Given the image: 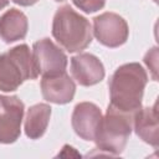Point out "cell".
<instances>
[{
    "mask_svg": "<svg viewBox=\"0 0 159 159\" xmlns=\"http://www.w3.org/2000/svg\"><path fill=\"white\" fill-rule=\"evenodd\" d=\"M147 82L148 75L139 63L130 62L119 66L109 80V104L135 114L142 108Z\"/></svg>",
    "mask_w": 159,
    "mask_h": 159,
    "instance_id": "6da1fadb",
    "label": "cell"
},
{
    "mask_svg": "<svg viewBox=\"0 0 159 159\" xmlns=\"http://www.w3.org/2000/svg\"><path fill=\"white\" fill-rule=\"evenodd\" d=\"M52 36L68 52H80L92 42L89 21L70 5L57 9L52 21Z\"/></svg>",
    "mask_w": 159,
    "mask_h": 159,
    "instance_id": "7a4b0ae2",
    "label": "cell"
},
{
    "mask_svg": "<svg viewBox=\"0 0 159 159\" xmlns=\"http://www.w3.org/2000/svg\"><path fill=\"white\" fill-rule=\"evenodd\" d=\"M134 116L108 104L94 139L97 149L107 154L119 155L124 150L133 130Z\"/></svg>",
    "mask_w": 159,
    "mask_h": 159,
    "instance_id": "3957f363",
    "label": "cell"
},
{
    "mask_svg": "<svg viewBox=\"0 0 159 159\" xmlns=\"http://www.w3.org/2000/svg\"><path fill=\"white\" fill-rule=\"evenodd\" d=\"M39 76L37 67L30 47L17 45L0 55V91H16L25 81Z\"/></svg>",
    "mask_w": 159,
    "mask_h": 159,
    "instance_id": "277c9868",
    "label": "cell"
},
{
    "mask_svg": "<svg viewBox=\"0 0 159 159\" xmlns=\"http://www.w3.org/2000/svg\"><path fill=\"white\" fill-rule=\"evenodd\" d=\"M94 37L107 47H119L128 40L129 29L127 21L114 12H103L93 19Z\"/></svg>",
    "mask_w": 159,
    "mask_h": 159,
    "instance_id": "5b68a950",
    "label": "cell"
},
{
    "mask_svg": "<svg viewBox=\"0 0 159 159\" xmlns=\"http://www.w3.org/2000/svg\"><path fill=\"white\" fill-rule=\"evenodd\" d=\"M24 103L16 96L0 94V143L10 144L19 139L24 117Z\"/></svg>",
    "mask_w": 159,
    "mask_h": 159,
    "instance_id": "8992f818",
    "label": "cell"
},
{
    "mask_svg": "<svg viewBox=\"0 0 159 159\" xmlns=\"http://www.w3.org/2000/svg\"><path fill=\"white\" fill-rule=\"evenodd\" d=\"M32 56L39 75L48 76L66 71L67 56L50 39H41L32 46Z\"/></svg>",
    "mask_w": 159,
    "mask_h": 159,
    "instance_id": "52a82bcc",
    "label": "cell"
},
{
    "mask_svg": "<svg viewBox=\"0 0 159 159\" xmlns=\"http://www.w3.org/2000/svg\"><path fill=\"white\" fill-rule=\"evenodd\" d=\"M102 118L99 107L91 102H81L75 107L72 113L73 130L80 138L92 142L96 139Z\"/></svg>",
    "mask_w": 159,
    "mask_h": 159,
    "instance_id": "ba28073f",
    "label": "cell"
},
{
    "mask_svg": "<svg viewBox=\"0 0 159 159\" xmlns=\"http://www.w3.org/2000/svg\"><path fill=\"white\" fill-rule=\"evenodd\" d=\"M41 92L42 97L51 103L66 104L70 103L76 92V84L73 80L66 73V71L42 76L41 80Z\"/></svg>",
    "mask_w": 159,
    "mask_h": 159,
    "instance_id": "9c48e42d",
    "label": "cell"
},
{
    "mask_svg": "<svg viewBox=\"0 0 159 159\" xmlns=\"http://www.w3.org/2000/svg\"><path fill=\"white\" fill-rule=\"evenodd\" d=\"M71 73L78 84L89 87L104 78V66L92 53H78L71 58Z\"/></svg>",
    "mask_w": 159,
    "mask_h": 159,
    "instance_id": "30bf717a",
    "label": "cell"
},
{
    "mask_svg": "<svg viewBox=\"0 0 159 159\" xmlns=\"http://www.w3.org/2000/svg\"><path fill=\"white\" fill-rule=\"evenodd\" d=\"M133 129L137 135L149 145L158 148L159 143V129H158V111L157 103L153 107L140 108L135 116L133 122Z\"/></svg>",
    "mask_w": 159,
    "mask_h": 159,
    "instance_id": "8fae6325",
    "label": "cell"
},
{
    "mask_svg": "<svg viewBox=\"0 0 159 159\" xmlns=\"http://www.w3.org/2000/svg\"><path fill=\"white\" fill-rule=\"evenodd\" d=\"M27 17L17 9H10L0 16V37L6 43L22 40L27 34Z\"/></svg>",
    "mask_w": 159,
    "mask_h": 159,
    "instance_id": "7c38bea8",
    "label": "cell"
},
{
    "mask_svg": "<svg viewBox=\"0 0 159 159\" xmlns=\"http://www.w3.org/2000/svg\"><path fill=\"white\" fill-rule=\"evenodd\" d=\"M51 117V107L46 103H37L31 106L25 117V134L30 139L41 138L48 125Z\"/></svg>",
    "mask_w": 159,
    "mask_h": 159,
    "instance_id": "4fadbf2b",
    "label": "cell"
},
{
    "mask_svg": "<svg viewBox=\"0 0 159 159\" xmlns=\"http://www.w3.org/2000/svg\"><path fill=\"white\" fill-rule=\"evenodd\" d=\"M72 1L76 7H78L80 10H82L87 14L96 12V11L103 9L106 5V0H72Z\"/></svg>",
    "mask_w": 159,
    "mask_h": 159,
    "instance_id": "5bb4252c",
    "label": "cell"
},
{
    "mask_svg": "<svg viewBox=\"0 0 159 159\" xmlns=\"http://www.w3.org/2000/svg\"><path fill=\"white\" fill-rule=\"evenodd\" d=\"M145 65L149 67V70L153 72V80L157 81V63H158V48L153 47L149 50L144 57Z\"/></svg>",
    "mask_w": 159,
    "mask_h": 159,
    "instance_id": "9a60e30c",
    "label": "cell"
},
{
    "mask_svg": "<svg viewBox=\"0 0 159 159\" xmlns=\"http://www.w3.org/2000/svg\"><path fill=\"white\" fill-rule=\"evenodd\" d=\"M11 1H14L15 4L21 5V6H31V5L36 4L39 0H11Z\"/></svg>",
    "mask_w": 159,
    "mask_h": 159,
    "instance_id": "2e32d148",
    "label": "cell"
},
{
    "mask_svg": "<svg viewBox=\"0 0 159 159\" xmlns=\"http://www.w3.org/2000/svg\"><path fill=\"white\" fill-rule=\"evenodd\" d=\"M9 4V0H0V10H2L4 7H6Z\"/></svg>",
    "mask_w": 159,
    "mask_h": 159,
    "instance_id": "e0dca14e",
    "label": "cell"
},
{
    "mask_svg": "<svg viewBox=\"0 0 159 159\" xmlns=\"http://www.w3.org/2000/svg\"><path fill=\"white\" fill-rule=\"evenodd\" d=\"M55 1H65V0H55Z\"/></svg>",
    "mask_w": 159,
    "mask_h": 159,
    "instance_id": "ac0fdd59",
    "label": "cell"
}]
</instances>
